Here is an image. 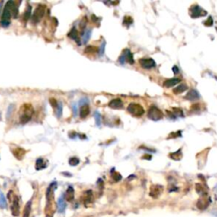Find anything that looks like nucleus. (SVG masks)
I'll return each mask as SVG.
<instances>
[{"instance_id":"nucleus-39","label":"nucleus","mask_w":217,"mask_h":217,"mask_svg":"<svg viewBox=\"0 0 217 217\" xmlns=\"http://www.w3.org/2000/svg\"><path fill=\"white\" fill-rule=\"evenodd\" d=\"M191 110L193 111H197V110H200V105L199 104H193V106L191 107Z\"/></svg>"},{"instance_id":"nucleus-24","label":"nucleus","mask_w":217,"mask_h":217,"mask_svg":"<svg viewBox=\"0 0 217 217\" xmlns=\"http://www.w3.org/2000/svg\"><path fill=\"white\" fill-rule=\"evenodd\" d=\"M31 201H29L24 209V214H23V217H30V214H31Z\"/></svg>"},{"instance_id":"nucleus-36","label":"nucleus","mask_w":217,"mask_h":217,"mask_svg":"<svg viewBox=\"0 0 217 217\" xmlns=\"http://www.w3.org/2000/svg\"><path fill=\"white\" fill-rule=\"evenodd\" d=\"M204 26H206V27H212L213 26V19L211 16H209L208 18V20H206V21H204Z\"/></svg>"},{"instance_id":"nucleus-9","label":"nucleus","mask_w":217,"mask_h":217,"mask_svg":"<svg viewBox=\"0 0 217 217\" xmlns=\"http://www.w3.org/2000/svg\"><path fill=\"white\" fill-rule=\"evenodd\" d=\"M139 64L144 69H151L156 65L155 61L151 58H142L141 59H139Z\"/></svg>"},{"instance_id":"nucleus-1","label":"nucleus","mask_w":217,"mask_h":217,"mask_svg":"<svg viewBox=\"0 0 217 217\" xmlns=\"http://www.w3.org/2000/svg\"><path fill=\"white\" fill-rule=\"evenodd\" d=\"M57 187L56 182H52L48 187L46 192V199H47V204L45 209L46 217H53V214L55 212L54 209V191Z\"/></svg>"},{"instance_id":"nucleus-13","label":"nucleus","mask_w":217,"mask_h":217,"mask_svg":"<svg viewBox=\"0 0 217 217\" xmlns=\"http://www.w3.org/2000/svg\"><path fill=\"white\" fill-rule=\"evenodd\" d=\"M66 208V204H65V195L62 194L58 199V212L63 214L65 211Z\"/></svg>"},{"instance_id":"nucleus-11","label":"nucleus","mask_w":217,"mask_h":217,"mask_svg":"<svg viewBox=\"0 0 217 217\" xmlns=\"http://www.w3.org/2000/svg\"><path fill=\"white\" fill-rule=\"evenodd\" d=\"M11 152L14 156L19 160H22L25 155L27 154V150H25L24 148H21L20 147H14L13 148H11Z\"/></svg>"},{"instance_id":"nucleus-14","label":"nucleus","mask_w":217,"mask_h":217,"mask_svg":"<svg viewBox=\"0 0 217 217\" xmlns=\"http://www.w3.org/2000/svg\"><path fill=\"white\" fill-rule=\"evenodd\" d=\"M109 107L114 110H119L123 107V102L120 98H114L109 103Z\"/></svg>"},{"instance_id":"nucleus-29","label":"nucleus","mask_w":217,"mask_h":217,"mask_svg":"<svg viewBox=\"0 0 217 217\" xmlns=\"http://www.w3.org/2000/svg\"><path fill=\"white\" fill-rule=\"evenodd\" d=\"M94 118H95L96 125H97V126H100L102 121H101V115H100V114H99L98 111H96V112L94 113Z\"/></svg>"},{"instance_id":"nucleus-8","label":"nucleus","mask_w":217,"mask_h":217,"mask_svg":"<svg viewBox=\"0 0 217 217\" xmlns=\"http://www.w3.org/2000/svg\"><path fill=\"white\" fill-rule=\"evenodd\" d=\"M119 62L120 64H124L125 62L129 63L130 65L134 64V59H133L132 53H131V51L129 49H125L123 53H121V55L119 58Z\"/></svg>"},{"instance_id":"nucleus-40","label":"nucleus","mask_w":217,"mask_h":217,"mask_svg":"<svg viewBox=\"0 0 217 217\" xmlns=\"http://www.w3.org/2000/svg\"><path fill=\"white\" fill-rule=\"evenodd\" d=\"M142 159H143V160H150L151 159H152V157H151V155H143V157H142Z\"/></svg>"},{"instance_id":"nucleus-28","label":"nucleus","mask_w":217,"mask_h":217,"mask_svg":"<svg viewBox=\"0 0 217 217\" xmlns=\"http://www.w3.org/2000/svg\"><path fill=\"white\" fill-rule=\"evenodd\" d=\"M54 110H55V114L57 115V117L59 118L62 115V103H58L57 107Z\"/></svg>"},{"instance_id":"nucleus-22","label":"nucleus","mask_w":217,"mask_h":217,"mask_svg":"<svg viewBox=\"0 0 217 217\" xmlns=\"http://www.w3.org/2000/svg\"><path fill=\"white\" fill-rule=\"evenodd\" d=\"M170 158L174 160H180L182 158V153L181 149H178L177 152H174L169 155Z\"/></svg>"},{"instance_id":"nucleus-4","label":"nucleus","mask_w":217,"mask_h":217,"mask_svg":"<svg viewBox=\"0 0 217 217\" xmlns=\"http://www.w3.org/2000/svg\"><path fill=\"white\" fill-rule=\"evenodd\" d=\"M127 110L131 114V115H134V116H137V117H140L144 114V109L142 108V105L138 104H130L127 107Z\"/></svg>"},{"instance_id":"nucleus-38","label":"nucleus","mask_w":217,"mask_h":217,"mask_svg":"<svg viewBox=\"0 0 217 217\" xmlns=\"http://www.w3.org/2000/svg\"><path fill=\"white\" fill-rule=\"evenodd\" d=\"M49 102L51 104V105L53 106V109H55L58 105V102L56 101V99H54V98H50L49 99Z\"/></svg>"},{"instance_id":"nucleus-16","label":"nucleus","mask_w":217,"mask_h":217,"mask_svg":"<svg viewBox=\"0 0 217 217\" xmlns=\"http://www.w3.org/2000/svg\"><path fill=\"white\" fill-rule=\"evenodd\" d=\"M68 36H69V37H71V39L75 40V42H76V43H78L79 45L81 44L79 34H78V31H77V30H76V28H75V27H73V28L71 29V31L69 32Z\"/></svg>"},{"instance_id":"nucleus-20","label":"nucleus","mask_w":217,"mask_h":217,"mask_svg":"<svg viewBox=\"0 0 217 217\" xmlns=\"http://www.w3.org/2000/svg\"><path fill=\"white\" fill-rule=\"evenodd\" d=\"M89 113H90V109H89V106L88 104H84V105H82V106L81 107L80 109L81 118H82V119L86 118V117L89 115Z\"/></svg>"},{"instance_id":"nucleus-26","label":"nucleus","mask_w":217,"mask_h":217,"mask_svg":"<svg viewBox=\"0 0 217 217\" xmlns=\"http://www.w3.org/2000/svg\"><path fill=\"white\" fill-rule=\"evenodd\" d=\"M91 33H92V30H91V29H88V30H86V31H84L83 37H82L83 43H86L89 40L90 37H91Z\"/></svg>"},{"instance_id":"nucleus-15","label":"nucleus","mask_w":217,"mask_h":217,"mask_svg":"<svg viewBox=\"0 0 217 217\" xmlns=\"http://www.w3.org/2000/svg\"><path fill=\"white\" fill-rule=\"evenodd\" d=\"M199 93H198L196 90H194V89H192V90H190L188 93H187V95L185 96V98L187 99V100L193 101V100H196V99L199 98Z\"/></svg>"},{"instance_id":"nucleus-30","label":"nucleus","mask_w":217,"mask_h":217,"mask_svg":"<svg viewBox=\"0 0 217 217\" xmlns=\"http://www.w3.org/2000/svg\"><path fill=\"white\" fill-rule=\"evenodd\" d=\"M31 6H28L27 10H26V12L24 13V15H23V19H24L25 21H28L29 17L31 16Z\"/></svg>"},{"instance_id":"nucleus-12","label":"nucleus","mask_w":217,"mask_h":217,"mask_svg":"<svg viewBox=\"0 0 217 217\" xmlns=\"http://www.w3.org/2000/svg\"><path fill=\"white\" fill-rule=\"evenodd\" d=\"M163 192V187L160 185H153L150 187V196L153 198H158Z\"/></svg>"},{"instance_id":"nucleus-10","label":"nucleus","mask_w":217,"mask_h":217,"mask_svg":"<svg viewBox=\"0 0 217 217\" xmlns=\"http://www.w3.org/2000/svg\"><path fill=\"white\" fill-rule=\"evenodd\" d=\"M12 202V206H11V212L14 216H18L20 215V200L16 195H14Z\"/></svg>"},{"instance_id":"nucleus-23","label":"nucleus","mask_w":217,"mask_h":217,"mask_svg":"<svg viewBox=\"0 0 217 217\" xmlns=\"http://www.w3.org/2000/svg\"><path fill=\"white\" fill-rule=\"evenodd\" d=\"M187 89V86L186 84H180L179 86H177L176 88L173 89V93L175 94H180L185 92Z\"/></svg>"},{"instance_id":"nucleus-41","label":"nucleus","mask_w":217,"mask_h":217,"mask_svg":"<svg viewBox=\"0 0 217 217\" xmlns=\"http://www.w3.org/2000/svg\"><path fill=\"white\" fill-rule=\"evenodd\" d=\"M72 108H73V113H74V115H75V116H76V113H77V110H76V105L73 104Z\"/></svg>"},{"instance_id":"nucleus-17","label":"nucleus","mask_w":217,"mask_h":217,"mask_svg":"<svg viewBox=\"0 0 217 217\" xmlns=\"http://www.w3.org/2000/svg\"><path fill=\"white\" fill-rule=\"evenodd\" d=\"M74 193H75V192H74V188L72 187L71 186L68 187V188H67L66 192H65V199L68 201V202H71L72 200L74 199Z\"/></svg>"},{"instance_id":"nucleus-27","label":"nucleus","mask_w":217,"mask_h":217,"mask_svg":"<svg viewBox=\"0 0 217 217\" xmlns=\"http://www.w3.org/2000/svg\"><path fill=\"white\" fill-rule=\"evenodd\" d=\"M97 51H98V49H97V48H96V47H94V46H88V47L86 48L84 52L86 53L91 54V53H97Z\"/></svg>"},{"instance_id":"nucleus-21","label":"nucleus","mask_w":217,"mask_h":217,"mask_svg":"<svg viewBox=\"0 0 217 217\" xmlns=\"http://www.w3.org/2000/svg\"><path fill=\"white\" fill-rule=\"evenodd\" d=\"M180 81H181V80L179 78H171V79H168V80L164 81V86L166 88H171L173 86L177 85V83H179Z\"/></svg>"},{"instance_id":"nucleus-44","label":"nucleus","mask_w":217,"mask_h":217,"mask_svg":"<svg viewBox=\"0 0 217 217\" xmlns=\"http://www.w3.org/2000/svg\"><path fill=\"white\" fill-rule=\"evenodd\" d=\"M216 31H217V28H216Z\"/></svg>"},{"instance_id":"nucleus-19","label":"nucleus","mask_w":217,"mask_h":217,"mask_svg":"<svg viewBox=\"0 0 217 217\" xmlns=\"http://www.w3.org/2000/svg\"><path fill=\"white\" fill-rule=\"evenodd\" d=\"M47 165H48V162H47L46 160H43V158H39V159H37V161H36L35 167L36 170H37V171L45 169L47 167Z\"/></svg>"},{"instance_id":"nucleus-5","label":"nucleus","mask_w":217,"mask_h":217,"mask_svg":"<svg viewBox=\"0 0 217 217\" xmlns=\"http://www.w3.org/2000/svg\"><path fill=\"white\" fill-rule=\"evenodd\" d=\"M163 116L164 115H163L162 111L155 106H151L148 111V117L152 120L158 121V120H161L163 118Z\"/></svg>"},{"instance_id":"nucleus-18","label":"nucleus","mask_w":217,"mask_h":217,"mask_svg":"<svg viewBox=\"0 0 217 217\" xmlns=\"http://www.w3.org/2000/svg\"><path fill=\"white\" fill-rule=\"evenodd\" d=\"M82 199H83V203L85 205H88L89 204H91L93 201V192L91 190L85 192Z\"/></svg>"},{"instance_id":"nucleus-2","label":"nucleus","mask_w":217,"mask_h":217,"mask_svg":"<svg viewBox=\"0 0 217 217\" xmlns=\"http://www.w3.org/2000/svg\"><path fill=\"white\" fill-rule=\"evenodd\" d=\"M18 9L14 1H9L5 5L3 14H2V19H1V25L4 27H9L10 23V18L14 16V18L17 17Z\"/></svg>"},{"instance_id":"nucleus-34","label":"nucleus","mask_w":217,"mask_h":217,"mask_svg":"<svg viewBox=\"0 0 217 217\" xmlns=\"http://www.w3.org/2000/svg\"><path fill=\"white\" fill-rule=\"evenodd\" d=\"M105 45H106L105 42H103L101 46H100V47H99V49H98V51H97V52H98V53H99V55H100V56H103V55H104V53Z\"/></svg>"},{"instance_id":"nucleus-33","label":"nucleus","mask_w":217,"mask_h":217,"mask_svg":"<svg viewBox=\"0 0 217 217\" xmlns=\"http://www.w3.org/2000/svg\"><path fill=\"white\" fill-rule=\"evenodd\" d=\"M196 189H197V192L200 193V194H206V192L205 190L204 189V187H202L201 184L199 183H198V184H196Z\"/></svg>"},{"instance_id":"nucleus-35","label":"nucleus","mask_w":217,"mask_h":217,"mask_svg":"<svg viewBox=\"0 0 217 217\" xmlns=\"http://www.w3.org/2000/svg\"><path fill=\"white\" fill-rule=\"evenodd\" d=\"M112 177H113V179L115 180V182H119V181H120V180H121V178H122L121 175H120V173H118V172L113 173V174H112Z\"/></svg>"},{"instance_id":"nucleus-43","label":"nucleus","mask_w":217,"mask_h":217,"mask_svg":"<svg viewBox=\"0 0 217 217\" xmlns=\"http://www.w3.org/2000/svg\"><path fill=\"white\" fill-rule=\"evenodd\" d=\"M2 6H3V2H0V13H1V9H2Z\"/></svg>"},{"instance_id":"nucleus-31","label":"nucleus","mask_w":217,"mask_h":217,"mask_svg":"<svg viewBox=\"0 0 217 217\" xmlns=\"http://www.w3.org/2000/svg\"><path fill=\"white\" fill-rule=\"evenodd\" d=\"M79 163H80V160L78 158H76V157H72L69 160V164L71 166H75V165L79 164Z\"/></svg>"},{"instance_id":"nucleus-32","label":"nucleus","mask_w":217,"mask_h":217,"mask_svg":"<svg viewBox=\"0 0 217 217\" xmlns=\"http://www.w3.org/2000/svg\"><path fill=\"white\" fill-rule=\"evenodd\" d=\"M133 22V20L132 18L130 17V16H125L124 17V21H123V24H124L125 26H126V27H129L132 23Z\"/></svg>"},{"instance_id":"nucleus-3","label":"nucleus","mask_w":217,"mask_h":217,"mask_svg":"<svg viewBox=\"0 0 217 217\" xmlns=\"http://www.w3.org/2000/svg\"><path fill=\"white\" fill-rule=\"evenodd\" d=\"M34 114V109L31 104H24L21 107L19 111V117H20V122L21 124H26L29 122L32 118V115Z\"/></svg>"},{"instance_id":"nucleus-42","label":"nucleus","mask_w":217,"mask_h":217,"mask_svg":"<svg viewBox=\"0 0 217 217\" xmlns=\"http://www.w3.org/2000/svg\"><path fill=\"white\" fill-rule=\"evenodd\" d=\"M172 71H173V72L175 73V74H177V73H178V71H179V69L177 68V66H174L172 68Z\"/></svg>"},{"instance_id":"nucleus-25","label":"nucleus","mask_w":217,"mask_h":217,"mask_svg":"<svg viewBox=\"0 0 217 217\" xmlns=\"http://www.w3.org/2000/svg\"><path fill=\"white\" fill-rule=\"evenodd\" d=\"M7 207V201L3 193H0V208L5 209Z\"/></svg>"},{"instance_id":"nucleus-6","label":"nucleus","mask_w":217,"mask_h":217,"mask_svg":"<svg viewBox=\"0 0 217 217\" xmlns=\"http://www.w3.org/2000/svg\"><path fill=\"white\" fill-rule=\"evenodd\" d=\"M45 11H46V6L40 5H38L34 10V13L32 15V22L38 23L41 21V19L43 17Z\"/></svg>"},{"instance_id":"nucleus-37","label":"nucleus","mask_w":217,"mask_h":217,"mask_svg":"<svg viewBox=\"0 0 217 217\" xmlns=\"http://www.w3.org/2000/svg\"><path fill=\"white\" fill-rule=\"evenodd\" d=\"M172 111H174V112H175V114H176V115H178V116H179V115L183 116V113H182V110H180V109H178V108H173Z\"/></svg>"},{"instance_id":"nucleus-7","label":"nucleus","mask_w":217,"mask_h":217,"mask_svg":"<svg viewBox=\"0 0 217 217\" xmlns=\"http://www.w3.org/2000/svg\"><path fill=\"white\" fill-rule=\"evenodd\" d=\"M206 14H207V12L198 5L191 6L190 9H189V14L192 18L202 17V16L206 15Z\"/></svg>"}]
</instances>
